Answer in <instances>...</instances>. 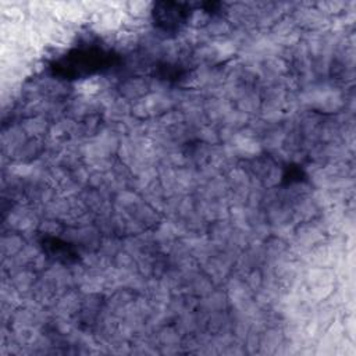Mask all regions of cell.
I'll return each mask as SVG.
<instances>
[{"label": "cell", "mask_w": 356, "mask_h": 356, "mask_svg": "<svg viewBox=\"0 0 356 356\" xmlns=\"http://www.w3.org/2000/svg\"><path fill=\"white\" fill-rule=\"evenodd\" d=\"M191 15V7L185 3H157L153 11L156 25L164 32H174Z\"/></svg>", "instance_id": "2"}, {"label": "cell", "mask_w": 356, "mask_h": 356, "mask_svg": "<svg viewBox=\"0 0 356 356\" xmlns=\"http://www.w3.org/2000/svg\"><path fill=\"white\" fill-rule=\"evenodd\" d=\"M43 246H46V249L49 250V253H50L51 256L57 257L58 260H65V261H68L70 259H72V257L75 256V253L72 252V249H70L65 242H61V241L54 239V238L46 239Z\"/></svg>", "instance_id": "3"}, {"label": "cell", "mask_w": 356, "mask_h": 356, "mask_svg": "<svg viewBox=\"0 0 356 356\" xmlns=\"http://www.w3.org/2000/svg\"><path fill=\"white\" fill-rule=\"evenodd\" d=\"M114 56L99 46H83L70 50L61 56L53 65L51 71L65 79L85 78L102 71L113 64Z\"/></svg>", "instance_id": "1"}]
</instances>
